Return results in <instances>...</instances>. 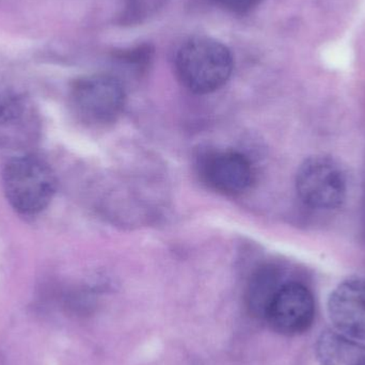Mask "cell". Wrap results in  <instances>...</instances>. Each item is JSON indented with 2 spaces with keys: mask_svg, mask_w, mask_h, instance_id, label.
<instances>
[{
  "mask_svg": "<svg viewBox=\"0 0 365 365\" xmlns=\"http://www.w3.org/2000/svg\"><path fill=\"white\" fill-rule=\"evenodd\" d=\"M175 70L189 91L207 94L227 83L233 71V57L225 45L207 36L189 38L180 47Z\"/></svg>",
  "mask_w": 365,
  "mask_h": 365,
  "instance_id": "cell-1",
  "label": "cell"
},
{
  "mask_svg": "<svg viewBox=\"0 0 365 365\" xmlns=\"http://www.w3.org/2000/svg\"><path fill=\"white\" fill-rule=\"evenodd\" d=\"M2 187L13 210L31 216L43 212L53 201L57 179L44 160L21 154L11 158L4 166Z\"/></svg>",
  "mask_w": 365,
  "mask_h": 365,
  "instance_id": "cell-2",
  "label": "cell"
},
{
  "mask_svg": "<svg viewBox=\"0 0 365 365\" xmlns=\"http://www.w3.org/2000/svg\"><path fill=\"white\" fill-rule=\"evenodd\" d=\"M295 187L304 205L312 210H334L346 199V173L334 158L312 156L298 168Z\"/></svg>",
  "mask_w": 365,
  "mask_h": 365,
  "instance_id": "cell-3",
  "label": "cell"
},
{
  "mask_svg": "<svg viewBox=\"0 0 365 365\" xmlns=\"http://www.w3.org/2000/svg\"><path fill=\"white\" fill-rule=\"evenodd\" d=\"M77 117L92 126H106L117 121L125 106L126 94L120 79L98 74L77 79L71 90Z\"/></svg>",
  "mask_w": 365,
  "mask_h": 365,
  "instance_id": "cell-4",
  "label": "cell"
},
{
  "mask_svg": "<svg viewBox=\"0 0 365 365\" xmlns=\"http://www.w3.org/2000/svg\"><path fill=\"white\" fill-rule=\"evenodd\" d=\"M315 319L312 292L298 281H287L274 294L265 319L277 334L299 336L310 329Z\"/></svg>",
  "mask_w": 365,
  "mask_h": 365,
  "instance_id": "cell-5",
  "label": "cell"
},
{
  "mask_svg": "<svg viewBox=\"0 0 365 365\" xmlns=\"http://www.w3.org/2000/svg\"><path fill=\"white\" fill-rule=\"evenodd\" d=\"M197 169L202 181L222 195H242L255 182L252 165L240 152H205L200 156Z\"/></svg>",
  "mask_w": 365,
  "mask_h": 365,
  "instance_id": "cell-6",
  "label": "cell"
},
{
  "mask_svg": "<svg viewBox=\"0 0 365 365\" xmlns=\"http://www.w3.org/2000/svg\"><path fill=\"white\" fill-rule=\"evenodd\" d=\"M328 314L341 334L365 341V280L343 281L330 294Z\"/></svg>",
  "mask_w": 365,
  "mask_h": 365,
  "instance_id": "cell-7",
  "label": "cell"
},
{
  "mask_svg": "<svg viewBox=\"0 0 365 365\" xmlns=\"http://www.w3.org/2000/svg\"><path fill=\"white\" fill-rule=\"evenodd\" d=\"M36 115L29 101L12 90H0V148L13 149L34 138Z\"/></svg>",
  "mask_w": 365,
  "mask_h": 365,
  "instance_id": "cell-8",
  "label": "cell"
},
{
  "mask_svg": "<svg viewBox=\"0 0 365 365\" xmlns=\"http://www.w3.org/2000/svg\"><path fill=\"white\" fill-rule=\"evenodd\" d=\"M319 365H365V344L361 341L326 329L315 344Z\"/></svg>",
  "mask_w": 365,
  "mask_h": 365,
  "instance_id": "cell-9",
  "label": "cell"
},
{
  "mask_svg": "<svg viewBox=\"0 0 365 365\" xmlns=\"http://www.w3.org/2000/svg\"><path fill=\"white\" fill-rule=\"evenodd\" d=\"M287 281L276 266L267 265L259 268L251 277L247 287L246 302L251 314L265 319L266 311L274 294Z\"/></svg>",
  "mask_w": 365,
  "mask_h": 365,
  "instance_id": "cell-10",
  "label": "cell"
},
{
  "mask_svg": "<svg viewBox=\"0 0 365 365\" xmlns=\"http://www.w3.org/2000/svg\"><path fill=\"white\" fill-rule=\"evenodd\" d=\"M215 1L231 12L246 13L255 8L261 0H215Z\"/></svg>",
  "mask_w": 365,
  "mask_h": 365,
  "instance_id": "cell-11",
  "label": "cell"
}]
</instances>
